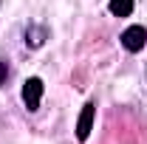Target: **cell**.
I'll return each instance as SVG.
<instances>
[{
  "instance_id": "cell-1",
  "label": "cell",
  "mask_w": 147,
  "mask_h": 144,
  "mask_svg": "<svg viewBox=\"0 0 147 144\" xmlns=\"http://www.w3.org/2000/svg\"><path fill=\"white\" fill-rule=\"evenodd\" d=\"M144 42H147V28H144V26H130V28H125V34H122V45L127 48L130 54L142 51Z\"/></svg>"
},
{
  "instance_id": "cell-4",
  "label": "cell",
  "mask_w": 147,
  "mask_h": 144,
  "mask_svg": "<svg viewBox=\"0 0 147 144\" xmlns=\"http://www.w3.org/2000/svg\"><path fill=\"white\" fill-rule=\"evenodd\" d=\"M45 37H48V31H45L42 26H28V28H26V42H28L31 48H40V45L45 42Z\"/></svg>"
},
{
  "instance_id": "cell-3",
  "label": "cell",
  "mask_w": 147,
  "mask_h": 144,
  "mask_svg": "<svg viewBox=\"0 0 147 144\" xmlns=\"http://www.w3.org/2000/svg\"><path fill=\"white\" fill-rule=\"evenodd\" d=\"M93 116H96V105H93V102H88V105L82 108V113H79V122H76V139H79V141H85V139L91 136Z\"/></svg>"
},
{
  "instance_id": "cell-6",
  "label": "cell",
  "mask_w": 147,
  "mask_h": 144,
  "mask_svg": "<svg viewBox=\"0 0 147 144\" xmlns=\"http://www.w3.org/2000/svg\"><path fill=\"white\" fill-rule=\"evenodd\" d=\"M6 79H9V65L0 59V85H6Z\"/></svg>"
},
{
  "instance_id": "cell-2",
  "label": "cell",
  "mask_w": 147,
  "mask_h": 144,
  "mask_svg": "<svg viewBox=\"0 0 147 144\" xmlns=\"http://www.w3.org/2000/svg\"><path fill=\"white\" fill-rule=\"evenodd\" d=\"M40 99H42V79H26V85H23V102H26V108L28 110H37L40 108Z\"/></svg>"
},
{
  "instance_id": "cell-5",
  "label": "cell",
  "mask_w": 147,
  "mask_h": 144,
  "mask_svg": "<svg viewBox=\"0 0 147 144\" xmlns=\"http://www.w3.org/2000/svg\"><path fill=\"white\" fill-rule=\"evenodd\" d=\"M108 9L113 17H130L133 14V0H110Z\"/></svg>"
}]
</instances>
